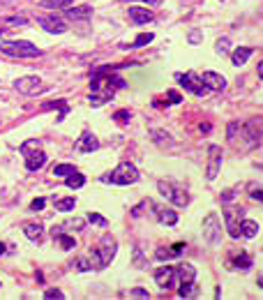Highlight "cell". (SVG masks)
<instances>
[{"label":"cell","instance_id":"cell-21","mask_svg":"<svg viewBox=\"0 0 263 300\" xmlns=\"http://www.w3.org/2000/svg\"><path fill=\"white\" fill-rule=\"evenodd\" d=\"M23 233L28 235V240L39 243L42 235H44V226H42V224H26V226H23Z\"/></svg>","mask_w":263,"mask_h":300},{"label":"cell","instance_id":"cell-30","mask_svg":"<svg viewBox=\"0 0 263 300\" xmlns=\"http://www.w3.org/2000/svg\"><path fill=\"white\" fill-rule=\"evenodd\" d=\"M74 268H76L78 272H86V270H92V261H88L86 256H78L76 261H74Z\"/></svg>","mask_w":263,"mask_h":300},{"label":"cell","instance_id":"cell-3","mask_svg":"<svg viewBox=\"0 0 263 300\" xmlns=\"http://www.w3.org/2000/svg\"><path fill=\"white\" fill-rule=\"evenodd\" d=\"M157 189H159L161 196H166L171 203H175V206H180V208L189 206V201H192L187 189H185L183 185L171 183V180H159V183H157Z\"/></svg>","mask_w":263,"mask_h":300},{"label":"cell","instance_id":"cell-2","mask_svg":"<svg viewBox=\"0 0 263 300\" xmlns=\"http://www.w3.org/2000/svg\"><path fill=\"white\" fill-rule=\"evenodd\" d=\"M21 152L26 157V169L28 171H39L46 162V152L39 148V141L30 138V141H23L21 143Z\"/></svg>","mask_w":263,"mask_h":300},{"label":"cell","instance_id":"cell-28","mask_svg":"<svg viewBox=\"0 0 263 300\" xmlns=\"http://www.w3.org/2000/svg\"><path fill=\"white\" fill-rule=\"evenodd\" d=\"M0 26H3V28H23V26H28V18H23V16H9V18H5Z\"/></svg>","mask_w":263,"mask_h":300},{"label":"cell","instance_id":"cell-12","mask_svg":"<svg viewBox=\"0 0 263 300\" xmlns=\"http://www.w3.org/2000/svg\"><path fill=\"white\" fill-rule=\"evenodd\" d=\"M39 26L44 28L46 32H51V35H63V32L67 30V23H65L63 18H58V16H42Z\"/></svg>","mask_w":263,"mask_h":300},{"label":"cell","instance_id":"cell-31","mask_svg":"<svg viewBox=\"0 0 263 300\" xmlns=\"http://www.w3.org/2000/svg\"><path fill=\"white\" fill-rule=\"evenodd\" d=\"M152 138H155L157 143H164V146H171V143H173V138H171L169 134L159 132V129H152Z\"/></svg>","mask_w":263,"mask_h":300},{"label":"cell","instance_id":"cell-16","mask_svg":"<svg viewBox=\"0 0 263 300\" xmlns=\"http://www.w3.org/2000/svg\"><path fill=\"white\" fill-rule=\"evenodd\" d=\"M129 18H132V23H136V26H143V23L155 21L152 12L150 9H146V7H129Z\"/></svg>","mask_w":263,"mask_h":300},{"label":"cell","instance_id":"cell-19","mask_svg":"<svg viewBox=\"0 0 263 300\" xmlns=\"http://www.w3.org/2000/svg\"><path fill=\"white\" fill-rule=\"evenodd\" d=\"M252 53H254V51L249 49V46H240V49H235V51H233V55H231V63L238 65V67H240V65L247 63L249 55H252Z\"/></svg>","mask_w":263,"mask_h":300},{"label":"cell","instance_id":"cell-38","mask_svg":"<svg viewBox=\"0 0 263 300\" xmlns=\"http://www.w3.org/2000/svg\"><path fill=\"white\" fill-rule=\"evenodd\" d=\"M238 132H240V123H229V132H226V136H229V141H231V143L235 141Z\"/></svg>","mask_w":263,"mask_h":300},{"label":"cell","instance_id":"cell-17","mask_svg":"<svg viewBox=\"0 0 263 300\" xmlns=\"http://www.w3.org/2000/svg\"><path fill=\"white\" fill-rule=\"evenodd\" d=\"M175 275H178L180 284H194V277H196V270H194L192 263H180L175 268Z\"/></svg>","mask_w":263,"mask_h":300},{"label":"cell","instance_id":"cell-13","mask_svg":"<svg viewBox=\"0 0 263 300\" xmlns=\"http://www.w3.org/2000/svg\"><path fill=\"white\" fill-rule=\"evenodd\" d=\"M201 78H203V83H206V88L210 92H221L226 88V78L217 72H203Z\"/></svg>","mask_w":263,"mask_h":300},{"label":"cell","instance_id":"cell-32","mask_svg":"<svg viewBox=\"0 0 263 300\" xmlns=\"http://www.w3.org/2000/svg\"><path fill=\"white\" fill-rule=\"evenodd\" d=\"M180 298H196V289L194 284H180Z\"/></svg>","mask_w":263,"mask_h":300},{"label":"cell","instance_id":"cell-4","mask_svg":"<svg viewBox=\"0 0 263 300\" xmlns=\"http://www.w3.org/2000/svg\"><path fill=\"white\" fill-rule=\"evenodd\" d=\"M240 134L245 138V146L247 150L256 148L263 138V115H256V118H249L245 125H240Z\"/></svg>","mask_w":263,"mask_h":300},{"label":"cell","instance_id":"cell-43","mask_svg":"<svg viewBox=\"0 0 263 300\" xmlns=\"http://www.w3.org/2000/svg\"><path fill=\"white\" fill-rule=\"evenodd\" d=\"M203 37H201V30H192L189 32V44H198Z\"/></svg>","mask_w":263,"mask_h":300},{"label":"cell","instance_id":"cell-45","mask_svg":"<svg viewBox=\"0 0 263 300\" xmlns=\"http://www.w3.org/2000/svg\"><path fill=\"white\" fill-rule=\"evenodd\" d=\"M44 198H35V201L30 203V210H42V208H44Z\"/></svg>","mask_w":263,"mask_h":300},{"label":"cell","instance_id":"cell-23","mask_svg":"<svg viewBox=\"0 0 263 300\" xmlns=\"http://www.w3.org/2000/svg\"><path fill=\"white\" fill-rule=\"evenodd\" d=\"M92 14L90 5H81V7H67V18H88Z\"/></svg>","mask_w":263,"mask_h":300},{"label":"cell","instance_id":"cell-35","mask_svg":"<svg viewBox=\"0 0 263 300\" xmlns=\"http://www.w3.org/2000/svg\"><path fill=\"white\" fill-rule=\"evenodd\" d=\"M229 49H231V42L226 39V37L217 39V44H215V51H217V53H229Z\"/></svg>","mask_w":263,"mask_h":300},{"label":"cell","instance_id":"cell-46","mask_svg":"<svg viewBox=\"0 0 263 300\" xmlns=\"http://www.w3.org/2000/svg\"><path fill=\"white\" fill-rule=\"evenodd\" d=\"M115 120H118V123H127V120H129V111H120V113H115Z\"/></svg>","mask_w":263,"mask_h":300},{"label":"cell","instance_id":"cell-11","mask_svg":"<svg viewBox=\"0 0 263 300\" xmlns=\"http://www.w3.org/2000/svg\"><path fill=\"white\" fill-rule=\"evenodd\" d=\"M42 86V78L39 76H23L14 81V90H18L21 95H37Z\"/></svg>","mask_w":263,"mask_h":300},{"label":"cell","instance_id":"cell-26","mask_svg":"<svg viewBox=\"0 0 263 300\" xmlns=\"http://www.w3.org/2000/svg\"><path fill=\"white\" fill-rule=\"evenodd\" d=\"M65 185H67V187H72V189H81L83 185H86V178H83L81 173H76V171H74V173H69V175H67Z\"/></svg>","mask_w":263,"mask_h":300},{"label":"cell","instance_id":"cell-47","mask_svg":"<svg viewBox=\"0 0 263 300\" xmlns=\"http://www.w3.org/2000/svg\"><path fill=\"white\" fill-rule=\"evenodd\" d=\"M201 134H210V123H203L201 125Z\"/></svg>","mask_w":263,"mask_h":300},{"label":"cell","instance_id":"cell-49","mask_svg":"<svg viewBox=\"0 0 263 300\" xmlns=\"http://www.w3.org/2000/svg\"><path fill=\"white\" fill-rule=\"evenodd\" d=\"M143 3H148V5H161V0H143Z\"/></svg>","mask_w":263,"mask_h":300},{"label":"cell","instance_id":"cell-44","mask_svg":"<svg viewBox=\"0 0 263 300\" xmlns=\"http://www.w3.org/2000/svg\"><path fill=\"white\" fill-rule=\"evenodd\" d=\"M235 194H238V189H229V192L221 194V203H229L231 198H235Z\"/></svg>","mask_w":263,"mask_h":300},{"label":"cell","instance_id":"cell-18","mask_svg":"<svg viewBox=\"0 0 263 300\" xmlns=\"http://www.w3.org/2000/svg\"><path fill=\"white\" fill-rule=\"evenodd\" d=\"M157 219H159V224H164V226L178 224V215H175L173 210H169V208H157Z\"/></svg>","mask_w":263,"mask_h":300},{"label":"cell","instance_id":"cell-48","mask_svg":"<svg viewBox=\"0 0 263 300\" xmlns=\"http://www.w3.org/2000/svg\"><path fill=\"white\" fill-rule=\"evenodd\" d=\"M256 74H258V76H261V78H263V60H261V63H258V65H256Z\"/></svg>","mask_w":263,"mask_h":300},{"label":"cell","instance_id":"cell-6","mask_svg":"<svg viewBox=\"0 0 263 300\" xmlns=\"http://www.w3.org/2000/svg\"><path fill=\"white\" fill-rule=\"evenodd\" d=\"M115 252H118V243H115L111 235H104V238L99 240V245H97V249H95V263H92V266L99 268V270L106 268L111 261H113Z\"/></svg>","mask_w":263,"mask_h":300},{"label":"cell","instance_id":"cell-51","mask_svg":"<svg viewBox=\"0 0 263 300\" xmlns=\"http://www.w3.org/2000/svg\"><path fill=\"white\" fill-rule=\"evenodd\" d=\"M258 286H263V279H258Z\"/></svg>","mask_w":263,"mask_h":300},{"label":"cell","instance_id":"cell-24","mask_svg":"<svg viewBox=\"0 0 263 300\" xmlns=\"http://www.w3.org/2000/svg\"><path fill=\"white\" fill-rule=\"evenodd\" d=\"M152 37L155 35H150V32H141V35H136V39L134 42L125 44V49H138V46H146V44H150L152 42Z\"/></svg>","mask_w":263,"mask_h":300},{"label":"cell","instance_id":"cell-9","mask_svg":"<svg viewBox=\"0 0 263 300\" xmlns=\"http://www.w3.org/2000/svg\"><path fill=\"white\" fill-rule=\"evenodd\" d=\"M203 238H206L210 245H219V240H221V222H219V217H217L215 212H210V215L206 217V222H203Z\"/></svg>","mask_w":263,"mask_h":300},{"label":"cell","instance_id":"cell-15","mask_svg":"<svg viewBox=\"0 0 263 300\" xmlns=\"http://www.w3.org/2000/svg\"><path fill=\"white\" fill-rule=\"evenodd\" d=\"M99 148V141H97V136L92 132H83L81 134V138L76 141V150L78 152H92V150H97Z\"/></svg>","mask_w":263,"mask_h":300},{"label":"cell","instance_id":"cell-39","mask_svg":"<svg viewBox=\"0 0 263 300\" xmlns=\"http://www.w3.org/2000/svg\"><path fill=\"white\" fill-rule=\"evenodd\" d=\"M88 219H90L92 224H99V226H106V224H109V222H106V217H102L99 212H90V215H88Z\"/></svg>","mask_w":263,"mask_h":300},{"label":"cell","instance_id":"cell-7","mask_svg":"<svg viewBox=\"0 0 263 300\" xmlns=\"http://www.w3.org/2000/svg\"><path fill=\"white\" fill-rule=\"evenodd\" d=\"M242 217H245V208L231 206V203L224 206V219H226V229H229L231 238H240V222H242Z\"/></svg>","mask_w":263,"mask_h":300},{"label":"cell","instance_id":"cell-33","mask_svg":"<svg viewBox=\"0 0 263 300\" xmlns=\"http://www.w3.org/2000/svg\"><path fill=\"white\" fill-rule=\"evenodd\" d=\"M74 166L72 164H58V166H53V175H65V178H67L69 173H74Z\"/></svg>","mask_w":263,"mask_h":300},{"label":"cell","instance_id":"cell-50","mask_svg":"<svg viewBox=\"0 0 263 300\" xmlns=\"http://www.w3.org/2000/svg\"><path fill=\"white\" fill-rule=\"evenodd\" d=\"M3 254H5V245L0 243V256H3Z\"/></svg>","mask_w":263,"mask_h":300},{"label":"cell","instance_id":"cell-10","mask_svg":"<svg viewBox=\"0 0 263 300\" xmlns=\"http://www.w3.org/2000/svg\"><path fill=\"white\" fill-rule=\"evenodd\" d=\"M221 148L219 146H210L208 148V171H206V175H208V180H215L217 178V173H219V169H221Z\"/></svg>","mask_w":263,"mask_h":300},{"label":"cell","instance_id":"cell-25","mask_svg":"<svg viewBox=\"0 0 263 300\" xmlns=\"http://www.w3.org/2000/svg\"><path fill=\"white\" fill-rule=\"evenodd\" d=\"M39 5L46 9H65V7H72L74 0H42Z\"/></svg>","mask_w":263,"mask_h":300},{"label":"cell","instance_id":"cell-5","mask_svg":"<svg viewBox=\"0 0 263 300\" xmlns=\"http://www.w3.org/2000/svg\"><path fill=\"white\" fill-rule=\"evenodd\" d=\"M104 180H109L111 185H132L138 180V169L134 164H129V162H123L109 175H104Z\"/></svg>","mask_w":263,"mask_h":300},{"label":"cell","instance_id":"cell-1","mask_svg":"<svg viewBox=\"0 0 263 300\" xmlns=\"http://www.w3.org/2000/svg\"><path fill=\"white\" fill-rule=\"evenodd\" d=\"M0 53L9 55V58H37V55H42V51L35 44H30V42L21 39V42H3Z\"/></svg>","mask_w":263,"mask_h":300},{"label":"cell","instance_id":"cell-22","mask_svg":"<svg viewBox=\"0 0 263 300\" xmlns=\"http://www.w3.org/2000/svg\"><path fill=\"white\" fill-rule=\"evenodd\" d=\"M183 249H185V243H178L175 247H171V249L159 247V249H157V254H155V258H157V261H166V258H171V256H175V254H180Z\"/></svg>","mask_w":263,"mask_h":300},{"label":"cell","instance_id":"cell-42","mask_svg":"<svg viewBox=\"0 0 263 300\" xmlns=\"http://www.w3.org/2000/svg\"><path fill=\"white\" fill-rule=\"evenodd\" d=\"M44 298H49V300H53V298H58V300H63L65 295H63V291H58V289H49L44 293Z\"/></svg>","mask_w":263,"mask_h":300},{"label":"cell","instance_id":"cell-14","mask_svg":"<svg viewBox=\"0 0 263 300\" xmlns=\"http://www.w3.org/2000/svg\"><path fill=\"white\" fill-rule=\"evenodd\" d=\"M155 282L157 286H161V289H171L175 282V268L166 266V268H159V270L155 272Z\"/></svg>","mask_w":263,"mask_h":300},{"label":"cell","instance_id":"cell-36","mask_svg":"<svg viewBox=\"0 0 263 300\" xmlns=\"http://www.w3.org/2000/svg\"><path fill=\"white\" fill-rule=\"evenodd\" d=\"M129 298H134V300H148V298H150V293H148L146 289H132V291H129Z\"/></svg>","mask_w":263,"mask_h":300},{"label":"cell","instance_id":"cell-29","mask_svg":"<svg viewBox=\"0 0 263 300\" xmlns=\"http://www.w3.org/2000/svg\"><path fill=\"white\" fill-rule=\"evenodd\" d=\"M74 206H76V198H60L58 203H55V210H60V212H69V210H74Z\"/></svg>","mask_w":263,"mask_h":300},{"label":"cell","instance_id":"cell-41","mask_svg":"<svg viewBox=\"0 0 263 300\" xmlns=\"http://www.w3.org/2000/svg\"><path fill=\"white\" fill-rule=\"evenodd\" d=\"M134 266H136V268L146 266V261H143V254H141V249H138V247H134Z\"/></svg>","mask_w":263,"mask_h":300},{"label":"cell","instance_id":"cell-20","mask_svg":"<svg viewBox=\"0 0 263 300\" xmlns=\"http://www.w3.org/2000/svg\"><path fill=\"white\" fill-rule=\"evenodd\" d=\"M256 233H258V222H254V219H242L240 222V235H245V238H254Z\"/></svg>","mask_w":263,"mask_h":300},{"label":"cell","instance_id":"cell-37","mask_svg":"<svg viewBox=\"0 0 263 300\" xmlns=\"http://www.w3.org/2000/svg\"><path fill=\"white\" fill-rule=\"evenodd\" d=\"M55 238L60 240V245H63V249H72L74 245H76V240H74L72 235H55Z\"/></svg>","mask_w":263,"mask_h":300},{"label":"cell","instance_id":"cell-34","mask_svg":"<svg viewBox=\"0 0 263 300\" xmlns=\"http://www.w3.org/2000/svg\"><path fill=\"white\" fill-rule=\"evenodd\" d=\"M247 192H249V196H252V198H258V201H261L263 203V187H261V185H249V187H247Z\"/></svg>","mask_w":263,"mask_h":300},{"label":"cell","instance_id":"cell-40","mask_svg":"<svg viewBox=\"0 0 263 300\" xmlns=\"http://www.w3.org/2000/svg\"><path fill=\"white\" fill-rule=\"evenodd\" d=\"M42 109H63V113H67V104L65 102H46Z\"/></svg>","mask_w":263,"mask_h":300},{"label":"cell","instance_id":"cell-8","mask_svg":"<svg viewBox=\"0 0 263 300\" xmlns=\"http://www.w3.org/2000/svg\"><path fill=\"white\" fill-rule=\"evenodd\" d=\"M175 81H178L187 92H194V95H206V92H210L206 88V83H203V78L198 76V74H194V72L175 74Z\"/></svg>","mask_w":263,"mask_h":300},{"label":"cell","instance_id":"cell-27","mask_svg":"<svg viewBox=\"0 0 263 300\" xmlns=\"http://www.w3.org/2000/svg\"><path fill=\"white\" fill-rule=\"evenodd\" d=\"M231 266L233 268H242V270H247L249 266H252V258H249L247 252H240L238 256H235V261H231Z\"/></svg>","mask_w":263,"mask_h":300}]
</instances>
